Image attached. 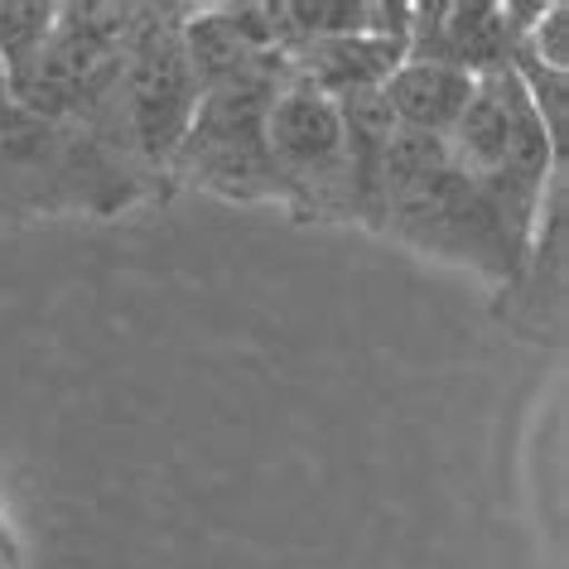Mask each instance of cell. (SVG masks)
Returning <instances> with one entry per match:
<instances>
[{"label":"cell","mask_w":569,"mask_h":569,"mask_svg":"<svg viewBox=\"0 0 569 569\" xmlns=\"http://www.w3.org/2000/svg\"><path fill=\"white\" fill-rule=\"evenodd\" d=\"M445 146L459 174L511 227V237L531 247L550 183L565 174V154L550 146L546 121L511 68L473 82V97Z\"/></svg>","instance_id":"obj_4"},{"label":"cell","mask_w":569,"mask_h":569,"mask_svg":"<svg viewBox=\"0 0 569 569\" xmlns=\"http://www.w3.org/2000/svg\"><path fill=\"white\" fill-rule=\"evenodd\" d=\"M266 150L276 169L280 208L295 222H348L362 227L352 198L343 111L300 73L284 78L266 117Z\"/></svg>","instance_id":"obj_6"},{"label":"cell","mask_w":569,"mask_h":569,"mask_svg":"<svg viewBox=\"0 0 569 569\" xmlns=\"http://www.w3.org/2000/svg\"><path fill=\"white\" fill-rule=\"evenodd\" d=\"M377 232L401 247L430 256V261L473 270L497 295L521 276L526 241L497 218V208L449 160L439 136L396 131L381 164V212Z\"/></svg>","instance_id":"obj_1"},{"label":"cell","mask_w":569,"mask_h":569,"mask_svg":"<svg viewBox=\"0 0 569 569\" xmlns=\"http://www.w3.org/2000/svg\"><path fill=\"white\" fill-rule=\"evenodd\" d=\"M53 10L59 6H49V0H0V63H6V78L20 73L39 53V44L53 30Z\"/></svg>","instance_id":"obj_12"},{"label":"cell","mask_w":569,"mask_h":569,"mask_svg":"<svg viewBox=\"0 0 569 569\" xmlns=\"http://www.w3.org/2000/svg\"><path fill=\"white\" fill-rule=\"evenodd\" d=\"M295 68L251 73L198 92V111L169 160V189H198L227 203H276V169L266 150V117Z\"/></svg>","instance_id":"obj_5"},{"label":"cell","mask_w":569,"mask_h":569,"mask_svg":"<svg viewBox=\"0 0 569 569\" xmlns=\"http://www.w3.org/2000/svg\"><path fill=\"white\" fill-rule=\"evenodd\" d=\"M290 68L305 82H315L323 97L343 102V97L381 92L387 78L406 63V34H338V39H305V44L284 49Z\"/></svg>","instance_id":"obj_10"},{"label":"cell","mask_w":569,"mask_h":569,"mask_svg":"<svg viewBox=\"0 0 569 569\" xmlns=\"http://www.w3.org/2000/svg\"><path fill=\"white\" fill-rule=\"evenodd\" d=\"M468 97H473V78L468 73L420 59H406L381 88V102H387L396 131L439 136V140H449V131L459 126Z\"/></svg>","instance_id":"obj_11"},{"label":"cell","mask_w":569,"mask_h":569,"mask_svg":"<svg viewBox=\"0 0 569 569\" xmlns=\"http://www.w3.org/2000/svg\"><path fill=\"white\" fill-rule=\"evenodd\" d=\"M193 6H140V24L126 44V59L107 92L92 102L88 121L126 164L169 189V160H174L183 131L198 111V78L183 53V20ZM174 193V189H169Z\"/></svg>","instance_id":"obj_3"},{"label":"cell","mask_w":569,"mask_h":569,"mask_svg":"<svg viewBox=\"0 0 569 569\" xmlns=\"http://www.w3.org/2000/svg\"><path fill=\"white\" fill-rule=\"evenodd\" d=\"M536 16L540 6H521V0H507V6H488V0H473V6H463V0H420V6H410L406 59L459 68L473 82L507 73Z\"/></svg>","instance_id":"obj_8"},{"label":"cell","mask_w":569,"mask_h":569,"mask_svg":"<svg viewBox=\"0 0 569 569\" xmlns=\"http://www.w3.org/2000/svg\"><path fill=\"white\" fill-rule=\"evenodd\" d=\"M169 198L164 183L126 164L88 121H49L16 102L0 121V227L121 218Z\"/></svg>","instance_id":"obj_2"},{"label":"cell","mask_w":569,"mask_h":569,"mask_svg":"<svg viewBox=\"0 0 569 569\" xmlns=\"http://www.w3.org/2000/svg\"><path fill=\"white\" fill-rule=\"evenodd\" d=\"M140 24V6L73 0L53 10V30L20 73H10V102L49 121H78L117 78Z\"/></svg>","instance_id":"obj_7"},{"label":"cell","mask_w":569,"mask_h":569,"mask_svg":"<svg viewBox=\"0 0 569 569\" xmlns=\"http://www.w3.org/2000/svg\"><path fill=\"white\" fill-rule=\"evenodd\" d=\"M565 232H569V222H565V174H560L546 193V208H540L521 276L502 290V319L517 333L536 338V343H546V338L560 343V329H565V266H569Z\"/></svg>","instance_id":"obj_9"}]
</instances>
